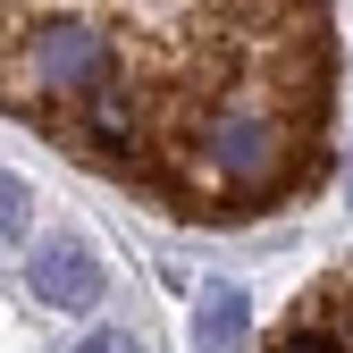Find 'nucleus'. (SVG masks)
<instances>
[{
    "mask_svg": "<svg viewBox=\"0 0 353 353\" xmlns=\"http://www.w3.org/2000/svg\"><path fill=\"white\" fill-rule=\"evenodd\" d=\"M0 118L176 228L328 194L345 51L328 0H0Z\"/></svg>",
    "mask_w": 353,
    "mask_h": 353,
    "instance_id": "1",
    "label": "nucleus"
},
{
    "mask_svg": "<svg viewBox=\"0 0 353 353\" xmlns=\"http://www.w3.org/2000/svg\"><path fill=\"white\" fill-rule=\"evenodd\" d=\"M261 353H353V252L328 261V270L278 312V328H270Z\"/></svg>",
    "mask_w": 353,
    "mask_h": 353,
    "instance_id": "2",
    "label": "nucleus"
},
{
    "mask_svg": "<svg viewBox=\"0 0 353 353\" xmlns=\"http://www.w3.org/2000/svg\"><path fill=\"white\" fill-rule=\"evenodd\" d=\"M34 294L51 303V312H93V303H101V261L84 252L76 236H51L34 252Z\"/></svg>",
    "mask_w": 353,
    "mask_h": 353,
    "instance_id": "3",
    "label": "nucleus"
},
{
    "mask_svg": "<svg viewBox=\"0 0 353 353\" xmlns=\"http://www.w3.org/2000/svg\"><path fill=\"white\" fill-rule=\"evenodd\" d=\"M244 320H252L244 294H236V286H210L202 312H194V353H236V345H244Z\"/></svg>",
    "mask_w": 353,
    "mask_h": 353,
    "instance_id": "4",
    "label": "nucleus"
},
{
    "mask_svg": "<svg viewBox=\"0 0 353 353\" xmlns=\"http://www.w3.org/2000/svg\"><path fill=\"white\" fill-rule=\"evenodd\" d=\"M26 219H34L26 185H17V176H0V244H17V236H26Z\"/></svg>",
    "mask_w": 353,
    "mask_h": 353,
    "instance_id": "5",
    "label": "nucleus"
},
{
    "mask_svg": "<svg viewBox=\"0 0 353 353\" xmlns=\"http://www.w3.org/2000/svg\"><path fill=\"white\" fill-rule=\"evenodd\" d=\"M76 353H143V345H135V336H126V328H93V336H84Z\"/></svg>",
    "mask_w": 353,
    "mask_h": 353,
    "instance_id": "6",
    "label": "nucleus"
}]
</instances>
